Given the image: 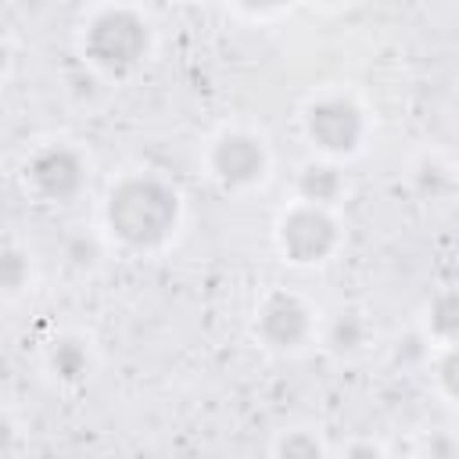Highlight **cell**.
Here are the masks:
<instances>
[{
    "label": "cell",
    "mask_w": 459,
    "mask_h": 459,
    "mask_svg": "<svg viewBox=\"0 0 459 459\" xmlns=\"http://www.w3.org/2000/svg\"><path fill=\"white\" fill-rule=\"evenodd\" d=\"M186 215L183 190L158 169L118 172L100 201V230L126 255L165 251Z\"/></svg>",
    "instance_id": "1"
},
{
    "label": "cell",
    "mask_w": 459,
    "mask_h": 459,
    "mask_svg": "<svg viewBox=\"0 0 459 459\" xmlns=\"http://www.w3.org/2000/svg\"><path fill=\"white\" fill-rule=\"evenodd\" d=\"M154 22L136 4H93L75 25V57L104 82L133 79L154 54Z\"/></svg>",
    "instance_id": "2"
},
{
    "label": "cell",
    "mask_w": 459,
    "mask_h": 459,
    "mask_svg": "<svg viewBox=\"0 0 459 459\" xmlns=\"http://www.w3.org/2000/svg\"><path fill=\"white\" fill-rule=\"evenodd\" d=\"M298 126H301L305 143L316 151V158L344 165L366 151L369 133H373V115L351 90L326 86L301 104Z\"/></svg>",
    "instance_id": "3"
},
{
    "label": "cell",
    "mask_w": 459,
    "mask_h": 459,
    "mask_svg": "<svg viewBox=\"0 0 459 459\" xmlns=\"http://www.w3.org/2000/svg\"><path fill=\"white\" fill-rule=\"evenodd\" d=\"M204 176L230 197L255 194L273 176V147L258 129L247 126H222L208 136L201 151Z\"/></svg>",
    "instance_id": "4"
},
{
    "label": "cell",
    "mask_w": 459,
    "mask_h": 459,
    "mask_svg": "<svg viewBox=\"0 0 459 459\" xmlns=\"http://www.w3.org/2000/svg\"><path fill=\"white\" fill-rule=\"evenodd\" d=\"M18 186L43 208H65L90 186V158L72 140H43L18 161Z\"/></svg>",
    "instance_id": "5"
},
{
    "label": "cell",
    "mask_w": 459,
    "mask_h": 459,
    "mask_svg": "<svg viewBox=\"0 0 459 459\" xmlns=\"http://www.w3.org/2000/svg\"><path fill=\"white\" fill-rule=\"evenodd\" d=\"M273 244L287 265L319 269L344 247V222L330 208H312V204L290 201L276 212Z\"/></svg>",
    "instance_id": "6"
},
{
    "label": "cell",
    "mask_w": 459,
    "mask_h": 459,
    "mask_svg": "<svg viewBox=\"0 0 459 459\" xmlns=\"http://www.w3.org/2000/svg\"><path fill=\"white\" fill-rule=\"evenodd\" d=\"M319 316L305 294L269 287L251 308V341L269 355H298L316 341Z\"/></svg>",
    "instance_id": "7"
},
{
    "label": "cell",
    "mask_w": 459,
    "mask_h": 459,
    "mask_svg": "<svg viewBox=\"0 0 459 459\" xmlns=\"http://www.w3.org/2000/svg\"><path fill=\"white\" fill-rule=\"evenodd\" d=\"M373 337H377L373 319H369V312L359 308V305H341V308H333V312L316 326L319 348H323L330 359H337V362H359V359L373 348Z\"/></svg>",
    "instance_id": "8"
},
{
    "label": "cell",
    "mask_w": 459,
    "mask_h": 459,
    "mask_svg": "<svg viewBox=\"0 0 459 459\" xmlns=\"http://www.w3.org/2000/svg\"><path fill=\"white\" fill-rule=\"evenodd\" d=\"M93 366H97V351L82 330H61L43 348V373L61 391H79L93 377Z\"/></svg>",
    "instance_id": "9"
},
{
    "label": "cell",
    "mask_w": 459,
    "mask_h": 459,
    "mask_svg": "<svg viewBox=\"0 0 459 459\" xmlns=\"http://www.w3.org/2000/svg\"><path fill=\"white\" fill-rule=\"evenodd\" d=\"M344 194H348V172H344V165L326 161V158H316V154L298 165V172H294V201L312 204V208L337 212V204L344 201Z\"/></svg>",
    "instance_id": "10"
},
{
    "label": "cell",
    "mask_w": 459,
    "mask_h": 459,
    "mask_svg": "<svg viewBox=\"0 0 459 459\" xmlns=\"http://www.w3.org/2000/svg\"><path fill=\"white\" fill-rule=\"evenodd\" d=\"M420 337L434 348H455V341H459V294H455V287H437L423 301Z\"/></svg>",
    "instance_id": "11"
},
{
    "label": "cell",
    "mask_w": 459,
    "mask_h": 459,
    "mask_svg": "<svg viewBox=\"0 0 459 459\" xmlns=\"http://www.w3.org/2000/svg\"><path fill=\"white\" fill-rule=\"evenodd\" d=\"M409 186L427 204H445L455 194V165L445 151H427L409 169Z\"/></svg>",
    "instance_id": "12"
},
{
    "label": "cell",
    "mask_w": 459,
    "mask_h": 459,
    "mask_svg": "<svg viewBox=\"0 0 459 459\" xmlns=\"http://www.w3.org/2000/svg\"><path fill=\"white\" fill-rule=\"evenodd\" d=\"M36 262L32 251L18 240H0V301H14L32 290Z\"/></svg>",
    "instance_id": "13"
},
{
    "label": "cell",
    "mask_w": 459,
    "mask_h": 459,
    "mask_svg": "<svg viewBox=\"0 0 459 459\" xmlns=\"http://www.w3.org/2000/svg\"><path fill=\"white\" fill-rule=\"evenodd\" d=\"M273 459H330L326 441L312 427H287L273 437Z\"/></svg>",
    "instance_id": "14"
},
{
    "label": "cell",
    "mask_w": 459,
    "mask_h": 459,
    "mask_svg": "<svg viewBox=\"0 0 459 459\" xmlns=\"http://www.w3.org/2000/svg\"><path fill=\"white\" fill-rule=\"evenodd\" d=\"M430 384L445 405H455V398H459V348H437L430 355Z\"/></svg>",
    "instance_id": "15"
},
{
    "label": "cell",
    "mask_w": 459,
    "mask_h": 459,
    "mask_svg": "<svg viewBox=\"0 0 459 459\" xmlns=\"http://www.w3.org/2000/svg\"><path fill=\"white\" fill-rule=\"evenodd\" d=\"M455 455H459V448H455L452 430H430L420 441V459H455Z\"/></svg>",
    "instance_id": "16"
},
{
    "label": "cell",
    "mask_w": 459,
    "mask_h": 459,
    "mask_svg": "<svg viewBox=\"0 0 459 459\" xmlns=\"http://www.w3.org/2000/svg\"><path fill=\"white\" fill-rule=\"evenodd\" d=\"M337 459H387V452H384V445L373 441V437H351V441L341 448Z\"/></svg>",
    "instance_id": "17"
},
{
    "label": "cell",
    "mask_w": 459,
    "mask_h": 459,
    "mask_svg": "<svg viewBox=\"0 0 459 459\" xmlns=\"http://www.w3.org/2000/svg\"><path fill=\"white\" fill-rule=\"evenodd\" d=\"M18 445H22V427H18V420H14L7 409H0V459L14 455Z\"/></svg>",
    "instance_id": "18"
},
{
    "label": "cell",
    "mask_w": 459,
    "mask_h": 459,
    "mask_svg": "<svg viewBox=\"0 0 459 459\" xmlns=\"http://www.w3.org/2000/svg\"><path fill=\"white\" fill-rule=\"evenodd\" d=\"M11 68H14V47H11V39L0 32V86L7 82Z\"/></svg>",
    "instance_id": "19"
}]
</instances>
